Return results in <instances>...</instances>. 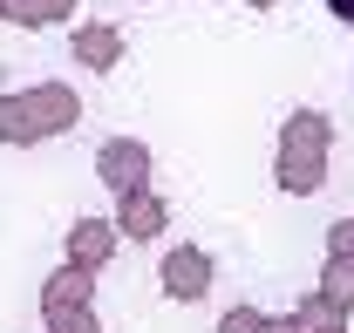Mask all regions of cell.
I'll return each instance as SVG.
<instances>
[{"mask_svg": "<svg viewBox=\"0 0 354 333\" xmlns=\"http://www.w3.org/2000/svg\"><path fill=\"white\" fill-rule=\"evenodd\" d=\"M82 123V102L75 88L62 82H35V88H14L0 102V143H35V136H62V129Z\"/></svg>", "mask_w": 354, "mask_h": 333, "instance_id": "obj_1", "label": "cell"}, {"mask_svg": "<svg viewBox=\"0 0 354 333\" xmlns=\"http://www.w3.org/2000/svg\"><path fill=\"white\" fill-rule=\"evenodd\" d=\"M327 143H334L327 116H313V109L286 116V143H279V184H286L293 198L320 184V170H327Z\"/></svg>", "mask_w": 354, "mask_h": 333, "instance_id": "obj_2", "label": "cell"}, {"mask_svg": "<svg viewBox=\"0 0 354 333\" xmlns=\"http://www.w3.org/2000/svg\"><path fill=\"white\" fill-rule=\"evenodd\" d=\"M95 170H102V184H109V191H136V184H143V170H150V150H143L136 136H116V143H102V150H95Z\"/></svg>", "mask_w": 354, "mask_h": 333, "instance_id": "obj_3", "label": "cell"}, {"mask_svg": "<svg viewBox=\"0 0 354 333\" xmlns=\"http://www.w3.org/2000/svg\"><path fill=\"white\" fill-rule=\"evenodd\" d=\"M205 286H212V258L198 245H177L171 258H164V292H171V299H198Z\"/></svg>", "mask_w": 354, "mask_h": 333, "instance_id": "obj_4", "label": "cell"}, {"mask_svg": "<svg viewBox=\"0 0 354 333\" xmlns=\"http://www.w3.org/2000/svg\"><path fill=\"white\" fill-rule=\"evenodd\" d=\"M109 251H116V231H109L102 218H82V225L68 231V258H75L82 272H95V265H102Z\"/></svg>", "mask_w": 354, "mask_h": 333, "instance_id": "obj_5", "label": "cell"}, {"mask_svg": "<svg viewBox=\"0 0 354 333\" xmlns=\"http://www.w3.org/2000/svg\"><path fill=\"white\" fill-rule=\"evenodd\" d=\"M123 231H130V238L164 231V198H157V191H143V184H136V191H123Z\"/></svg>", "mask_w": 354, "mask_h": 333, "instance_id": "obj_6", "label": "cell"}, {"mask_svg": "<svg viewBox=\"0 0 354 333\" xmlns=\"http://www.w3.org/2000/svg\"><path fill=\"white\" fill-rule=\"evenodd\" d=\"M75 61H82V68H116V61H123V35H116V28H82V35H75Z\"/></svg>", "mask_w": 354, "mask_h": 333, "instance_id": "obj_7", "label": "cell"}, {"mask_svg": "<svg viewBox=\"0 0 354 333\" xmlns=\"http://www.w3.org/2000/svg\"><path fill=\"white\" fill-rule=\"evenodd\" d=\"M225 333H266V320L252 306H232V313H225Z\"/></svg>", "mask_w": 354, "mask_h": 333, "instance_id": "obj_8", "label": "cell"}, {"mask_svg": "<svg viewBox=\"0 0 354 333\" xmlns=\"http://www.w3.org/2000/svg\"><path fill=\"white\" fill-rule=\"evenodd\" d=\"M327 7H334V14H341V21H354V0H327Z\"/></svg>", "mask_w": 354, "mask_h": 333, "instance_id": "obj_9", "label": "cell"}, {"mask_svg": "<svg viewBox=\"0 0 354 333\" xmlns=\"http://www.w3.org/2000/svg\"><path fill=\"white\" fill-rule=\"evenodd\" d=\"M252 7H272V0H252Z\"/></svg>", "mask_w": 354, "mask_h": 333, "instance_id": "obj_10", "label": "cell"}]
</instances>
